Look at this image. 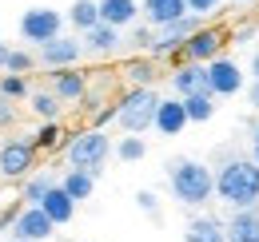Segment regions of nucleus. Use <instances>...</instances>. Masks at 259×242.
Instances as JSON below:
<instances>
[{"label":"nucleus","mask_w":259,"mask_h":242,"mask_svg":"<svg viewBox=\"0 0 259 242\" xmlns=\"http://www.w3.org/2000/svg\"><path fill=\"white\" fill-rule=\"evenodd\" d=\"M52 91L64 103H84L88 99V76L84 72H72V68H56L52 72Z\"/></svg>","instance_id":"15"},{"label":"nucleus","mask_w":259,"mask_h":242,"mask_svg":"<svg viewBox=\"0 0 259 242\" xmlns=\"http://www.w3.org/2000/svg\"><path fill=\"white\" fill-rule=\"evenodd\" d=\"M239 4H251V0H239Z\"/></svg>","instance_id":"40"},{"label":"nucleus","mask_w":259,"mask_h":242,"mask_svg":"<svg viewBox=\"0 0 259 242\" xmlns=\"http://www.w3.org/2000/svg\"><path fill=\"white\" fill-rule=\"evenodd\" d=\"M0 211H4V207H0Z\"/></svg>","instance_id":"43"},{"label":"nucleus","mask_w":259,"mask_h":242,"mask_svg":"<svg viewBox=\"0 0 259 242\" xmlns=\"http://www.w3.org/2000/svg\"><path fill=\"white\" fill-rule=\"evenodd\" d=\"M8 52H12V48H8L4 40H0V72H8Z\"/></svg>","instance_id":"36"},{"label":"nucleus","mask_w":259,"mask_h":242,"mask_svg":"<svg viewBox=\"0 0 259 242\" xmlns=\"http://www.w3.org/2000/svg\"><path fill=\"white\" fill-rule=\"evenodd\" d=\"M28 107H32V115H40V119H60V107H64V99L56 95V91L48 88H36L32 95H28Z\"/></svg>","instance_id":"23"},{"label":"nucleus","mask_w":259,"mask_h":242,"mask_svg":"<svg viewBox=\"0 0 259 242\" xmlns=\"http://www.w3.org/2000/svg\"><path fill=\"white\" fill-rule=\"evenodd\" d=\"M40 207H44V211H48V218H52V222H56V226H68V222H72V218H76V207H80V203H76V199H72V195H68L64 187H60V183H56V187H52V191H48V195H44V199H40Z\"/></svg>","instance_id":"17"},{"label":"nucleus","mask_w":259,"mask_h":242,"mask_svg":"<svg viewBox=\"0 0 259 242\" xmlns=\"http://www.w3.org/2000/svg\"><path fill=\"white\" fill-rule=\"evenodd\" d=\"M56 183H60V179H52L48 171H36V175H28V179H24V187H20V199H24L28 207H40V199H44V195H48Z\"/></svg>","instance_id":"26"},{"label":"nucleus","mask_w":259,"mask_h":242,"mask_svg":"<svg viewBox=\"0 0 259 242\" xmlns=\"http://www.w3.org/2000/svg\"><path fill=\"white\" fill-rule=\"evenodd\" d=\"M156 107H160V95L152 88H132L116 103V123L132 135H144V131L156 127Z\"/></svg>","instance_id":"4"},{"label":"nucleus","mask_w":259,"mask_h":242,"mask_svg":"<svg viewBox=\"0 0 259 242\" xmlns=\"http://www.w3.org/2000/svg\"><path fill=\"white\" fill-rule=\"evenodd\" d=\"M251 76H255V80H259V52H255V56H251Z\"/></svg>","instance_id":"39"},{"label":"nucleus","mask_w":259,"mask_h":242,"mask_svg":"<svg viewBox=\"0 0 259 242\" xmlns=\"http://www.w3.org/2000/svg\"><path fill=\"white\" fill-rule=\"evenodd\" d=\"M68 24L80 32V36L88 28H96L100 24V0H76V4L68 8Z\"/></svg>","instance_id":"22"},{"label":"nucleus","mask_w":259,"mask_h":242,"mask_svg":"<svg viewBox=\"0 0 259 242\" xmlns=\"http://www.w3.org/2000/svg\"><path fill=\"white\" fill-rule=\"evenodd\" d=\"M167 187L176 195V203L184 207H203L215 195V171L203 167L199 159H171L167 163Z\"/></svg>","instance_id":"2"},{"label":"nucleus","mask_w":259,"mask_h":242,"mask_svg":"<svg viewBox=\"0 0 259 242\" xmlns=\"http://www.w3.org/2000/svg\"><path fill=\"white\" fill-rule=\"evenodd\" d=\"M100 20L116 24V28H128V24L140 20V0H100Z\"/></svg>","instance_id":"19"},{"label":"nucleus","mask_w":259,"mask_h":242,"mask_svg":"<svg viewBox=\"0 0 259 242\" xmlns=\"http://www.w3.org/2000/svg\"><path fill=\"white\" fill-rule=\"evenodd\" d=\"M112 151H116V143L108 139L104 127H84V131H76V135L68 139L64 159H68V167H80V171L100 175V167L108 163V155H112Z\"/></svg>","instance_id":"3"},{"label":"nucleus","mask_w":259,"mask_h":242,"mask_svg":"<svg viewBox=\"0 0 259 242\" xmlns=\"http://www.w3.org/2000/svg\"><path fill=\"white\" fill-rule=\"evenodd\" d=\"M171 91L176 95H192V91H207V64H192V60H184L171 76Z\"/></svg>","instance_id":"16"},{"label":"nucleus","mask_w":259,"mask_h":242,"mask_svg":"<svg viewBox=\"0 0 259 242\" xmlns=\"http://www.w3.org/2000/svg\"><path fill=\"white\" fill-rule=\"evenodd\" d=\"M8 242H20V238H8Z\"/></svg>","instance_id":"41"},{"label":"nucleus","mask_w":259,"mask_h":242,"mask_svg":"<svg viewBox=\"0 0 259 242\" xmlns=\"http://www.w3.org/2000/svg\"><path fill=\"white\" fill-rule=\"evenodd\" d=\"M124 76H128L132 88H152L156 80H160V72H156V64L144 60V56H136V60L124 64Z\"/></svg>","instance_id":"27"},{"label":"nucleus","mask_w":259,"mask_h":242,"mask_svg":"<svg viewBox=\"0 0 259 242\" xmlns=\"http://www.w3.org/2000/svg\"><path fill=\"white\" fill-rule=\"evenodd\" d=\"M188 123L192 119H188L184 95H171V99H160V107H156V127H152V131H160L163 139H171V135H180Z\"/></svg>","instance_id":"13"},{"label":"nucleus","mask_w":259,"mask_h":242,"mask_svg":"<svg viewBox=\"0 0 259 242\" xmlns=\"http://www.w3.org/2000/svg\"><path fill=\"white\" fill-rule=\"evenodd\" d=\"M227 242H259V207L231 211V218H227Z\"/></svg>","instance_id":"18"},{"label":"nucleus","mask_w":259,"mask_h":242,"mask_svg":"<svg viewBox=\"0 0 259 242\" xmlns=\"http://www.w3.org/2000/svg\"><path fill=\"white\" fill-rule=\"evenodd\" d=\"M52 234H56V222L48 218V211L24 203V211L16 214V222H12V238H20V242H48Z\"/></svg>","instance_id":"8"},{"label":"nucleus","mask_w":259,"mask_h":242,"mask_svg":"<svg viewBox=\"0 0 259 242\" xmlns=\"http://www.w3.org/2000/svg\"><path fill=\"white\" fill-rule=\"evenodd\" d=\"M243 88V68L235 60H227V56H215V60L207 64V91L215 95V99H224V95H235V91Z\"/></svg>","instance_id":"10"},{"label":"nucleus","mask_w":259,"mask_h":242,"mask_svg":"<svg viewBox=\"0 0 259 242\" xmlns=\"http://www.w3.org/2000/svg\"><path fill=\"white\" fill-rule=\"evenodd\" d=\"M64 20L56 8H24V16H20V36L40 48V44H48V40H56L60 32H64Z\"/></svg>","instance_id":"5"},{"label":"nucleus","mask_w":259,"mask_h":242,"mask_svg":"<svg viewBox=\"0 0 259 242\" xmlns=\"http://www.w3.org/2000/svg\"><path fill=\"white\" fill-rule=\"evenodd\" d=\"M36 52H40V64L52 68V72H56V68H76L80 56H84V40H76V36H64V32H60L56 40L40 44Z\"/></svg>","instance_id":"9"},{"label":"nucleus","mask_w":259,"mask_h":242,"mask_svg":"<svg viewBox=\"0 0 259 242\" xmlns=\"http://www.w3.org/2000/svg\"><path fill=\"white\" fill-rule=\"evenodd\" d=\"M224 44H227V36H224V28H199L184 44V60H192V64H211L215 56H224Z\"/></svg>","instance_id":"11"},{"label":"nucleus","mask_w":259,"mask_h":242,"mask_svg":"<svg viewBox=\"0 0 259 242\" xmlns=\"http://www.w3.org/2000/svg\"><path fill=\"white\" fill-rule=\"evenodd\" d=\"M251 107L259 111V80H255V88H251Z\"/></svg>","instance_id":"38"},{"label":"nucleus","mask_w":259,"mask_h":242,"mask_svg":"<svg viewBox=\"0 0 259 242\" xmlns=\"http://www.w3.org/2000/svg\"><path fill=\"white\" fill-rule=\"evenodd\" d=\"M68 139H72V135H64L60 119H44L32 143H36V151H56V147H68Z\"/></svg>","instance_id":"25"},{"label":"nucleus","mask_w":259,"mask_h":242,"mask_svg":"<svg viewBox=\"0 0 259 242\" xmlns=\"http://www.w3.org/2000/svg\"><path fill=\"white\" fill-rule=\"evenodd\" d=\"M188 12H192L188 0H140V16H144L152 28H163V24H171V20L188 16Z\"/></svg>","instance_id":"14"},{"label":"nucleus","mask_w":259,"mask_h":242,"mask_svg":"<svg viewBox=\"0 0 259 242\" xmlns=\"http://www.w3.org/2000/svg\"><path fill=\"white\" fill-rule=\"evenodd\" d=\"M116 119V103L112 107H96V115H92V127H104V123Z\"/></svg>","instance_id":"35"},{"label":"nucleus","mask_w":259,"mask_h":242,"mask_svg":"<svg viewBox=\"0 0 259 242\" xmlns=\"http://www.w3.org/2000/svg\"><path fill=\"white\" fill-rule=\"evenodd\" d=\"M128 44L136 52H152V48H156V28H152V24H148V28H132Z\"/></svg>","instance_id":"31"},{"label":"nucleus","mask_w":259,"mask_h":242,"mask_svg":"<svg viewBox=\"0 0 259 242\" xmlns=\"http://www.w3.org/2000/svg\"><path fill=\"white\" fill-rule=\"evenodd\" d=\"M0 95H8V99H28L32 88H28V76H16V72H0Z\"/></svg>","instance_id":"29"},{"label":"nucleus","mask_w":259,"mask_h":242,"mask_svg":"<svg viewBox=\"0 0 259 242\" xmlns=\"http://www.w3.org/2000/svg\"><path fill=\"white\" fill-rule=\"evenodd\" d=\"M184 107H188V119L192 123H207L211 115H215V95L211 91H192V95H184Z\"/></svg>","instance_id":"24"},{"label":"nucleus","mask_w":259,"mask_h":242,"mask_svg":"<svg viewBox=\"0 0 259 242\" xmlns=\"http://www.w3.org/2000/svg\"><path fill=\"white\" fill-rule=\"evenodd\" d=\"M220 4H224V0H188V8H192L195 16H211Z\"/></svg>","instance_id":"34"},{"label":"nucleus","mask_w":259,"mask_h":242,"mask_svg":"<svg viewBox=\"0 0 259 242\" xmlns=\"http://www.w3.org/2000/svg\"><path fill=\"white\" fill-rule=\"evenodd\" d=\"M36 64H40V56H28V52H20V48L8 52V72H16V76H28Z\"/></svg>","instance_id":"30"},{"label":"nucleus","mask_w":259,"mask_h":242,"mask_svg":"<svg viewBox=\"0 0 259 242\" xmlns=\"http://www.w3.org/2000/svg\"><path fill=\"white\" fill-rule=\"evenodd\" d=\"M144 155H148V143H144V135H132V131H128V135L116 143V159H120V163H140Z\"/></svg>","instance_id":"28"},{"label":"nucleus","mask_w":259,"mask_h":242,"mask_svg":"<svg viewBox=\"0 0 259 242\" xmlns=\"http://www.w3.org/2000/svg\"><path fill=\"white\" fill-rule=\"evenodd\" d=\"M36 167L32 139H4L0 143V179H28Z\"/></svg>","instance_id":"7"},{"label":"nucleus","mask_w":259,"mask_h":242,"mask_svg":"<svg viewBox=\"0 0 259 242\" xmlns=\"http://www.w3.org/2000/svg\"><path fill=\"white\" fill-rule=\"evenodd\" d=\"M16 123V99L0 95V127H12Z\"/></svg>","instance_id":"33"},{"label":"nucleus","mask_w":259,"mask_h":242,"mask_svg":"<svg viewBox=\"0 0 259 242\" xmlns=\"http://www.w3.org/2000/svg\"><path fill=\"white\" fill-rule=\"evenodd\" d=\"M255 36H259V28H255Z\"/></svg>","instance_id":"42"},{"label":"nucleus","mask_w":259,"mask_h":242,"mask_svg":"<svg viewBox=\"0 0 259 242\" xmlns=\"http://www.w3.org/2000/svg\"><path fill=\"white\" fill-rule=\"evenodd\" d=\"M199 28H203V16H195V12H188V16H180V20L156 28V48H152V56H180L184 44H188Z\"/></svg>","instance_id":"6"},{"label":"nucleus","mask_w":259,"mask_h":242,"mask_svg":"<svg viewBox=\"0 0 259 242\" xmlns=\"http://www.w3.org/2000/svg\"><path fill=\"white\" fill-rule=\"evenodd\" d=\"M60 187H64L76 203H84V199H92V191H96V175H92V171H80V167H68Z\"/></svg>","instance_id":"21"},{"label":"nucleus","mask_w":259,"mask_h":242,"mask_svg":"<svg viewBox=\"0 0 259 242\" xmlns=\"http://www.w3.org/2000/svg\"><path fill=\"white\" fill-rule=\"evenodd\" d=\"M120 48H124V36H120V28H116V24H104V20H100L96 28L84 32V52H88V56L108 60V56H116Z\"/></svg>","instance_id":"12"},{"label":"nucleus","mask_w":259,"mask_h":242,"mask_svg":"<svg viewBox=\"0 0 259 242\" xmlns=\"http://www.w3.org/2000/svg\"><path fill=\"white\" fill-rule=\"evenodd\" d=\"M184 242H227V222L203 214V218H192L188 230H184Z\"/></svg>","instance_id":"20"},{"label":"nucleus","mask_w":259,"mask_h":242,"mask_svg":"<svg viewBox=\"0 0 259 242\" xmlns=\"http://www.w3.org/2000/svg\"><path fill=\"white\" fill-rule=\"evenodd\" d=\"M251 159L259 163V123H255V131H251Z\"/></svg>","instance_id":"37"},{"label":"nucleus","mask_w":259,"mask_h":242,"mask_svg":"<svg viewBox=\"0 0 259 242\" xmlns=\"http://www.w3.org/2000/svg\"><path fill=\"white\" fill-rule=\"evenodd\" d=\"M215 199L231 211L259 207V163L255 159H227L215 171Z\"/></svg>","instance_id":"1"},{"label":"nucleus","mask_w":259,"mask_h":242,"mask_svg":"<svg viewBox=\"0 0 259 242\" xmlns=\"http://www.w3.org/2000/svg\"><path fill=\"white\" fill-rule=\"evenodd\" d=\"M136 207L144 214H152V218H160V199H156L152 191H140V195H136Z\"/></svg>","instance_id":"32"}]
</instances>
